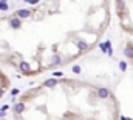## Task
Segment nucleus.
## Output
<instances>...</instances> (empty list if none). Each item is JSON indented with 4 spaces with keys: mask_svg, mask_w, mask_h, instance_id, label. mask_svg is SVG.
I'll return each instance as SVG.
<instances>
[{
    "mask_svg": "<svg viewBox=\"0 0 133 120\" xmlns=\"http://www.w3.org/2000/svg\"><path fill=\"white\" fill-rule=\"evenodd\" d=\"M19 68H20V71H23L25 74H31V68L26 62H20V65H19Z\"/></svg>",
    "mask_w": 133,
    "mask_h": 120,
    "instance_id": "obj_8",
    "label": "nucleus"
},
{
    "mask_svg": "<svg viewBox=\"0 0 133 120\" xmlns=\"http://www.w3.org/2000/svg\"><path fill=\"white\" fill-rule=\"evenodd\" d=\"M17 94H19V89H17V88L11 89V95H17Z\"/></svg>",
    "mask_w": 133,
    "mask_h": 120,
    "instance_id": "obj_16",
    "label": "nucleus"
},
{
    "mask_svg": "<svg viewBox=\"0 0 133 120\" xmlns=\"http://www.w3.org/2000/svg\"><path fill=\"white\" fill-rule=\"evenodd\" d=\"M53 75H54V77H64V72H62V71H56Z\"/></svg>",
    "mask_w": 133,
    "mask_h": 120,
    "instance_id": "obj_15",
    "label": "nucleus"
},
{
    "mask_svg": "<svg viewBox=\"0 0 133 120\" xmlns=\"http://www.w3.org/2000/svg\"><path fill=\"white\" fill-rule=\"evenodd\" d=\"M3 92H5V91H3L2 88H0V97H2V95H3Z\"/></svg>",
    "mask_w": 133,
    "mask_h": 120,
    "instance_id": "obj_19",
    "label": "nucleus"
},
{
    "mask_svg": "<svg viewBox=\"0 0 133 120\" xmlns=\"http://www.w3.org/2000/svg\"><path fill=\"white\" fill-rule=\"evenodd\" d=\"M76 45H78V48L81 49V51H87L90 46H88V43L87 42H84V40H76Z\"/></svg>",
    "mask_w": 133,
    "mask_h": 120,
    "instance_id": "obj_7",
    "label": "nucleus"
},
{
    "mask_svg": "<svg viewBox=\"0 0 133 120\" xmlns=\"http://www.w3.org/2000/svg\"><path fill=\"white\" fill-rule=\"evenodd\" d=\"M8 108H9V106H8V105H3V106H2V109H0V111H3V112H5V111H6V109H8Z\"/></svg>",
    "mask_w": 133,
    "mask_h": 120,
    "instance_id": "obj_18",
    "label": "nucleus"
},
{
    "mask_svg": "<svg viewBox=\"0 0 133 120\" xmlns=\"http://www.w3.org/2000/svg\"><path fill=\"white\" fill-rule=\"evenodd\" d=\"M14 111H16V114H22V112L25 111V103H23V102L16 103V105H14Z\"/></svg>",
    "mask_w": 133,
    "mask_h": 120,
    "instance_id": "obj_6",
    "label": "nucleus"
},
{
    "mask_svg": "<svg viewBox=\"0 0 133 120\" xmlns=\"http://www.w3.org/2000/svg\"><path fill=\"white\" fill-rule=\"evenodd\" d=\"M99 48H101V51H102V52H105V54H107V49H108V45H107V40H105L104 43H101V45H99Z\"/></svg>",
    "mask_w": 133,
    "mask_h": 120,
    "instance_id": "obj_12",
    "label": "nucleus"
},
{
    "mask_svg": "<svg viewBox=\"0 0 133 120\" xmlns=\"http://www.w3.org/2000/svg\"><path fill=\"white\" fill-rule=\"evenodd\" d=\"M9 26H11L12 29H19V28L22 26V20L17 18V17H11V18H9Z\"/></svg>",
    "mask_w": 133,
    "mask_h": 120,
    "instance_id": "obj_2",
    "label": "nucleus"
},
{
    "mask_svg": "<svg viewBox=\"0 0 133 120\" xmlns=\"http://www.w3.org/2000/svg\"><path fill=\"white\" fill-rule=\"evenodd\" d=\"M71 69H73V72H74V74H81V66H79V65H73V68H71Z\"/></svg>",
    "mask_w": 133,
    "mask_h": 120,
    "instance_id": "obj_13",
    "label": "nucleus"
},
{
    "mask_svg": "<svg viewBox=\"0 0 133 120\" xmlns=\"http://www.w3.org/2000/svg\"><path fill=\"white\" fill-rule=\"evenodd\" d=\"M31 15V11L29 9H17L16 11V14H14V17H17V18H28Z\"/></svg>",
    "mask_w": 133,
    "mask_h": 120,
    "instance_id": "obj_1",
    "label": "nucleus"
},
{
    "mask_svg": "<svg viewBox=\"0 0 133 120\" xmlns=\"http://www.w3.org/2000/svg\"><path fill=\"white\" fill-rule=\"evenodd\" d=\"M116 6H118V15L122 18L124 17V12H125V5L122 0H116Z\"/></svg>",
    "mask_w": 133,
    "mask_h": 120,
    "instance_id": "obj_3",
    "label": "nucleus"
},
{
    "mask_svg": "<svg viewBox=\"0 0 133 120\" xmlns=\"http://www.w3.org/2000/svg\"><path fill=\"white\" fill-rule=\"evenodd\" d=\"M119 69L124 72V71H127V63L125 62H119Z\"/></svg>",
    "mask_w": 133,
    "mask_h": 120,
    "instance_id": "obj_14",
    "label": "nucleus"
},
{
    "mask_svg": "<svg viewBox=\"0 0 133 120\" xmlns=\"http://www.w3.org/2000/svg\"><path fill=\"white\" fill-rule=\"evenodd\" d=\"M124 55L128 57L130 60H133V45H131V43H128V45L124 48Z\"/></svg>",
    "mask_w": 133,
    "mask_h": 120,
    "instance_id": "obj_4",
    "label": "nucleus"
},
{
    "mask_svg": "<svg viewBox=\"0 0 133 120\" xmlns=\"http://www.w3.org/2000/svg\"><path fill=\"white\" fill-rule=\"evenodd\" d=\"M6 2L8 0H0V11H8L9 9V5Z\"/></svg>",
    "mask_w": 133,
    "mask_h": 120,
    "instance_id": "obj_10",
    "label": "nucleus"
},
{
    "mask_svg": "<svg viewBox=\"0 0 133 120\" xmlns=\"http://www.w3.org/2000/svg\"><path fill=\"white\" fill-rule=\"evenodd\" d=\"M59 63H62V57L61 55H54L53 57V66L54 65H59Z\"/></svg>",
    "mask_w": 133,
    "mask_h": 120,
    "instance_id": "obj_11",
    "label": "nucleus"
},
{
    "mask_svg": "<svg viewBox=\"0 0 133 120\" xmlns=\"http://www.w3.org/2000/svg\"><path fill=\"white\" fill-rule=\"evenodd\" d=\"M43 85H45L47 88H54L56 85H57V80H56V78H47Z\"/></svg>",
    "mask_w": 133,
    "mask_h": 120,
    "instance_id": "obj_9",
    "label": "nucleus"
},
{
    "mask_svg": "<svg viewBox=\"0 0 133 120\" xmlns=\"http://www.w3.org/2000/svg\"><path fill=\"white\" fill-rule=\"evenodd\" d=\"M121 120H131V118H127V117H121Z\"/></svg>",
    "mask_w": 133,
    "mask_h": 120,
    "instance_id": "obj_20",
    "label": "nucleus"
},
{
    "mask_svg": "<svg viewBox=\"0 0 133 120\" xmlns=\"http://www.w3.org/2000/svg\"><path fill=\"white\" fill-rule=\"evenodd\" d=\"M26 2H28L29 5H36V3H39V0H26Z\"/></svg>",
    "mask_w": 133,
    "mask_h": 120,
    "instance_id": "obj_17",
    "label": "nucleus"
},
{
    "mask_svg": "<svg viewBox=\"0 0 133 120\" xmlns=\"http://www.w3.org/2000/svg\"><path fill=\"white\" fill-rule=\"evenodd\" d=\"M61 120H67V118H61Z\"/></svg>",
    "mask_w": 133,
    "mask_h": 120,
    "instance_id": "obj_21",
    "label": "nucleus"
},
{
    "mask_svg": "<svg viewBox=\"0 0 133 120\" xmlns=\"http://www.w3.org/2000/svg\"><path fill=\"white\" fill-rule=\"evenodd\" d=\"M98 97L99 98H108L110 97V91L107 88H99L98 89Z\"/></svg>",
    "mask_w": 133,
    "mask_h": 120,
    "instance_id": "obj_5",
    "label": "nucleus"
}]
</instances>
